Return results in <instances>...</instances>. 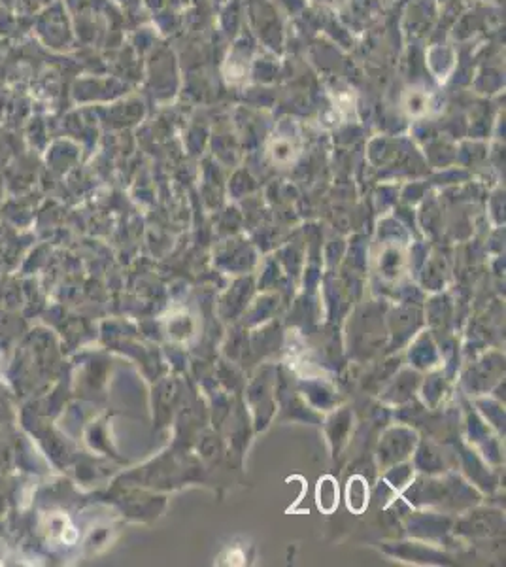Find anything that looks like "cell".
I'll return each mask as SVG.
<instances>
[{
  "mask_svg": "<svg viewBox=\"0 0 506 567\" xmlns=\"http://www.w3.org/2000/svg\"><path fill=\"white\" fill-rule=\"evenodd\" d=\"M269 150L272 161L278 165H289L297 159V155L301 154V135L295 121L284 120L270 140Z\"/></svg>",
  "mask_w": 506,
  "mask_h": 567,
  "instance_id": "6da1fadb",
  "label": "cell"
},
{
  "mask_svg": "<svg viewBox=\"0 0 506 567\" xmlns=\"http://www.w3.org/2000/svg\"><path fill=\"white\" fill-rule=\"evenodd\" d=\"M403 110L410 118H423L429 116L433 112V108L437 106L433 93L425 91V89H406L403 95Z\"/></svg>",
  "mask_w": 506,
  "mask_h": 567,
  "instance_id": "7a4b0ae2",
  "label": "cell"
},
{
  "mask_svg": "<svg viewBox=\"0 0 506 567\" xmlns=\"http://www.w3.org/2000/svg\"><path fill=\"white\" fill-rule=\"evenodd\" d=\"M338 505L337 482L331 477H323L318 484V507L323 513H333Z\"/></svg>",
  "mask_w": 506,
  "mask_h": 567,
  "instance_id": "3957f363",
  "label": "cell"
},
{
  "mask_svg": "<svg viewBox=\"0 0 506 567\" xmlns=\"http://www.w3.org/2000/svg\"><path fill=\"white\" fill-rule=\"evenodd\" d=\"M367 501H369V490L363 479L355 477L348 486V505L350 509H354L355 513H361L367 507Z\"/></svg>",
  "mask_w": 506,
  "mask_h": 567,
  "instance_id": "277c9868",
  "label": "cell"
},
{
  "mask_svg": "<svg viewBox=\"0 0 506 567\" xmlns=\"http://www.w3.org/2000/svg\"><path fill=\"white\" fill-rule=\"evenodd\" d=\"M314 4H320L323 8H331V10H340L342 6H346L348 0H310Z\"/></svg>",
  "mask_w": 506,
  "mask_h": 567,
  "instance_id": "5b68a950",
  "label": "cell"
}]
</instances>
